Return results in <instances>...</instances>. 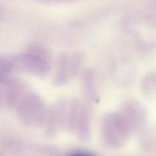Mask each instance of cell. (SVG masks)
<instances>
[{
	"label": "cell",
	"mask_w": 156,
	"mask_h": 156,
	"mask_svg": "<svg viewBox=\"0 0 156 156\" xmlns=\"http://www.w3.org/2000/svg\"><path fill=\"white\" fill-rule=\"evenodd\" d=\"M0 105H1V99H0Z\"/></svg>",
	"instance_id": "5"
},
{
	"label": "cell",
	"mask_w": 156,
	"mask_h": 156,
	"mask_svg": "<svg viewBox=\"0 0 156 156\" xmlns=\"http://www.w3.org/2000/svg\"><path fill=\"white\" fill-rule=\"evenodd\" d=\"M20 71L22 70L19 55H0V82H7Z\"/></svg>",
	"instance_id": "3"
},
{
	"label": "cell",
	"mask_w": 156,
	"mask_h": 156,
	"mask_svg": "<svg viewBox=\"0 0 156 156\" xmlns=\"http://www.w3.org/2000/svg\"><path fill=\"white\" fill-rule=\"evenodd\" d=\"M69 156H91V155H87V154H72Z\"/></svg>",
	"instance_id": "4"
},
{
	"label": "cell",
	"mask_w": 156,
	"mask_h": 156,
	"mask_svg": "<svg viewBox=\"0 0 156 156\" xmlns=\"http://www.w3.org/2000/svg\"><path fill=\"white\" fill-rule=\"evenodd\" d=\"M104 135L106 140L111 144H119L122 143L124 135L128 131V124L122 117L113 115L105 119L104 124Z\"/></svg>",
	"instance_id": "2"
},
{
	"label": "cell",
	"mask_w": 156,
	"mask_h": 156,
	"mask_svg": "<svg viewBox=\"0 0 156 156\" xmlns=\"http://www.w3.org/2000/svg\"><path fill=\"white\" fill-rule=\"evenodd\" d=\"M19 55L22 71L41 76L46 74L49 69V57L41 47H32Z\"/></svg>",
	"instance_id": "1"
}]
</instances>
